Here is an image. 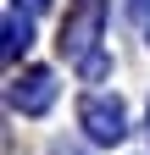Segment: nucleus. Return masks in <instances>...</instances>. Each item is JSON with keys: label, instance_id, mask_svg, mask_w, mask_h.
<instances>
[{"label": "nucleus", "instance_id": "f257e3e1", "mask_svg": "<svg viewBox=\"0 0 150 155\" xmlns=\"http://www.w3.org/2000/svg\"><path fill=\"white\" fill-rule=\"evenodd\" d=\"M84 127L95 139H122V105L117 100H89L84 105Z\"/></svg>", "mask_w": 150, "mask_h": 155}, {"label": "nucleus", "instance_id": "f03ea898", "mask_svg": "<svg viewBox=\"0 0 150 155\" xmlns=\"http://www.w3.org/2000/svg\"><path fill=\"white\" fill-rule=\"evenodd\" d=\"M95 17H100V0H84V6H78V17L61 28V50H72V55H78V50L89 45V33H95Z\"/></svg>", "mask_w": 150, "mask_h": 155}, {"label": "nucleus", "instance_id": "7ed1b4c3", "mask_svg": "<svg viewBox=\"0 0 150 155\" xmlns=\"http://www.w3.org/2000/svg\"><path fill=\"white\" fill-rule=\"evenodd\" d=\"M22 83H28V89H17V105H22V111H45V105H50V94H56V89H50V78H45V72H28Z\"/></svg>", "mask_w": 150, "mask_h": 155}]
</instances>
